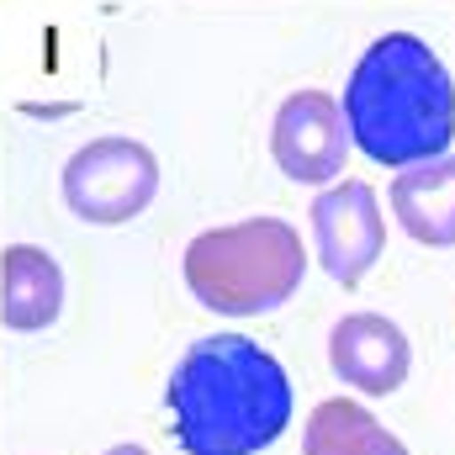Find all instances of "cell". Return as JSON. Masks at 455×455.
Instances as JSON below:
<instances>
[{"mask_svg":"<svg viewBox=\"0 0 455 455\" xmlns=\"http://www.w3.org/2000/svg\"><path fill=\"white\" fill-rule=\"evenodd\" d=\"M164 403L186 455H259L291 429V376L265 344L207 334L170 371Z\"/></svg>","mask_w":455,"mask_h":455,"instance_id":"cell-1","label":"cell"},{"mask_svg":"<svg viewBox=\"0 0 455 455\" xmlns=\"http://www.w3.org/2000/svg\"><path fill=\"white\" fill-rule=\"evenodd\" d=\"M349 143L387 170L445 154L455 138V80L419 32L376 37L344 85Z\"/></svg>","mask_w":455,"mask_h":455,"instance_id":"cell-2","label":"cell"},{"mask_svg":"<svg viewBox=\"0 0 455 455\" xmlns=\"http://www.w3.org/2000/svg\"><path fill=\"white\" fill-rule=\"evenodd\" d=\"M186 286L207 313L265 318L286 307L307 275L302 233L281 218H243L207 228L186 243Z\"/></svg>","mask_w":455,"mask_h":455,"instance_id":"cell-3","label":"cell"},{"mask_svg":"<svg viewBox=\"0 0 455 455\" xmlns=\"http://www.w3.org/2000/svg\"><path fill=\"white\" fill-rule=\"evenodd\" d=\"M159 196V159L138 138H96L64 164V207L80 223H132Z\"/></svg>","mask_w":455,"mask_h":455,"instance_id":"cell-4","label":"cell"},{"mask_svg":"<svg viewBox=\"0 0 455 455\" xmlns=\"http://www.w3.org/2000/svg\"><path fill=\"white\" fill-rule=\"evenodd\" d=\"M313 243H318V265L339 281L344 291H355L381 249H387V218H381V202L371 191V180H339L329 186L318 202H313Z\"/></svg>","mask_w":455,"mask_h":455,"instance_id":"cell-5","label":"cell"},{"mask_svg":"<svg viewBox=\"0 0 455 455\" xmlns=\"http://www.w3.org/2000/svg\"><path fill=\"white\" fill-rule=\"evenodd\" d=\"M270 154L286 180L297 186H329L344 175L349 159V127L329 91H291L270 122Z\"/></svg>","mask_w":455,"mask_h":455,"instance_id":"cell-6","label":"cell"},{"mask_svg":"<svg viewBox=\"0 0 455 455\" xmlns=\"http://www.w3.org/2000/svg\"><path fill=\"white\" fill-rule=\"evenodd\" d=\"M329 365L344 387L365 397H392L413 371V344L381 313H349L329 334Z\"/></svg>","mask_w":455,"mask_h":455,"instance_id":"cell-7","label":"cell"},{"mask_svg":"<svg viewBox=\"0 0 455 455\" xmlns=\"http://www.w3.org/2000/svg\"><path fill=\"white\" fill-rule=\"evenodd\" d=\"M64 307V270L37 243H5L0 254V323L11 334H43Z\"/></svg>","mask_w":455,"mask_h":455,"instance_id":"cell-8","label":"cell"},{"mask_svg":"<svg viewBox=\"0 0 455 455\" xmlns=\"http://www.w3.org/2000/svg\"><path fill=\"white\" fill-rule=\"evenodd\" d=\"M392 212L408 238L429 249H455V154H435L419 164H403L392 180Z\"/></svg>","mask_w":455,"mask_h":455,"instance_id":"cell-9","label":"cell"},{"mask_svg":"<svg viewBox=\"0 0 455 455\" xmlns=\"http://www.w3.org/2000/svg\"><path fill=\"white\" fill-rule=\"evenodd\" d=\"M302 455H408V445L355 397H329L302 424Z\"/></svg>","mask_w":455,"mask_h":455,"instance_id":"cell-10","label":"cell"},{"mask_svg":"<svg viewBox=\"0 0 455 455\" xmlns=\"http://www.w3.org/2000/svg\"><path fill=\"white\" fill-rule=\"evenodd\" d=\"M107 455H148V451H143V445H112Z\"/></svg>","mask_w":455,"mask_h":455,"instance_id":"cell-11","label":"cell"}]
</instances>
